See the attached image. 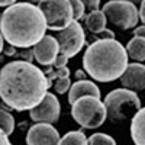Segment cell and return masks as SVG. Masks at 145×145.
<instances>
[{"mask_svg":"<svg viewBox=\"0 0 145 145\" xmlns=\"http://www.w3.org/2000/svg\"><path fill=\"white\" fill-rule=\"evenodd\" d=\"M48 91L44 71L26 61H12L0 70V99L18 112L31 110Z\"/></svg>","mask_w":145,"mask_h":145,"instance_id":"obj_1","label":"cell"},{"mask_svg":"<svg viewBox=\"0 0 145 145\" xmlns=\"http://www.w3.org/2000/svg\"><path fill=\"white\" fill-rule=\"evenodd\" d=\"M46 31V23L38 6L15 3L0 16V33L3 39L16 48H31L39 42Z\"/></svg>","mask_w":145,"mask_h":145,"instance_id":"obj_2","label":"cell"},{"mask_svg":"<svg viewBox=\"0 0 145 145\" xmlns=\"http://www.w3.org/2000/svg\"><path fill=\"white\" fill-rule=\"evenodd\" d=\"M128 65L125 46L116 39H97L87 46L83 55L86 74L100 83L118 80Z\"/></svg>","mask_w":145,"mask_h":145,"instance_id":"obj_3","label":"cell"},{"mask_svg":"<svg viewBox=\"0 0 145 145\" xmlns=\"http://www.w3.org/2000/svg\"><path fill=\"white\" fill-rule=\"evenodd\" d=\"M103 105L106 107V119L116 125L125 123L128 119H132V116L141 109L138 94L123 87L107 93Z\"/></svg>","mask_w":145,"mask_h":145,"instance_id":"obj_4","label":"cell"},{"mask_svg":"<svg viewBox=\"0 0 145 145\" xmlns=\"http://www.w3.org/2000/svg\"><path fill=\"white\" fill-rule=\"evenodd\" d=\"M71 116L78 125L87 129H96L105 123L106 107L100 97L83 96L71 105Z\"/></svg>","mask_w":145,"mask_h":145,"instance_id":"obj_5","label":"cell"},{"mask_svg":"<svg viewBox=\"0 0 145 145\" xmlns=\"http://www.w3.org/2000/svg\"><path fill=\"white\" fill-rule=\"evenodd\" d=\"M102 13L105 15L106 22L112 23L122 31L137 26L139 20L137 6L126 0H110V2L105 3Z\"/></svg>","mask_w":145,"mask_h":145,"instance_id":"obj_6","label":"cell"},{"mask_svg":"<svg viewBox=\"0 0 145 145\" xmlns=\"http://www.w3.org/2000/svg\"><path fill=\"white\" fill-rule=\"evenodd\" d=\"M38 7L45 18L46 29L61 31L72 22V10L68 0H39Z\"/></svg>","mask_w":145,"mask_h":145,"instance_id":"obj_7","label":"cell"},{"mask_svg":"<svg viewBox=\"0 0 145 145\" xmlns=\"http://www.w3.org/2000/svg\"><path fill=\"white\" fill-rule=\"evenodd\" d=\"M54 38L58 42V54H63L67 58L76 57L86 44L84 29L78 23V20H72L67 28L59 31Z\"/></svg>","mask_w":145,"mask_h":145,"instance_id":"obj_8","label":"cell"},{"mask_svg":"<svg viewBox=\"0 0 145 145\" xmlns=\"http://www.w3.org/2000/svg\"><path fill=\"white\" fill-rule=\"evenodd\" d=\"M59 113H61V106L57 99V96L52 93H45L44 99L32 107L29 110L31 119L36 123H55L59 119Z\"/></svg>","mask_w":145,"mask_h":145,"instance_id":"obj_9","label":"cell"},{"mask_svg":"<svg viewBox=\"0 0 145 145\" xmlns=\"http://www.w3.org/2000/svg\"><path fill=\"white\" fill-rule=\"evenodd\" d=\"M58 141L59 134L51 123H36L26 134V145H57Z\"/></svg>","mask_w":145,"mask_h":145,"instance_id":"obj_10","label":"cell"},{"mask_svg":"<svg viewBox=\"0 0 145 145\" xmlns=\"http://www.w3.org/2000/svg\"><path fill=\"white\" fill-rule=\"evenodd\" d=\"M120 84L123 89L132 91H142L145 89V67L142 63H132L128 64L122 76L119 77Z\"/></svg>","mask_w":145,"mask_h":145,"instance_id":"obj_11","label":"cell"},{"mask_svg":"<svg viewBox=\"0 0 145 145\" xmlns=\"http://www.w3.org/2000/svg\"><path fill=\"white\" fill-rule=\"evenodd\" d=\"M33 58L41 65H52L58 55V42L54 36L45 35L44 38L33 45Z\"/></svg>","mask_w":145,"mask_h":145,"instance_id":"obj_12","label":"cell"},{"mask_svg":"<svg viewBox=\"0 0 145 145\" xmlns=\"http://www.w3.org/2000/svg\"><path fill=\"white\" fill-rule=\"evenodd\" d=\"M68 93V102L72 105L77 99L83 96H93V97H100V89L97 84H94L90 80H76L74 84L70 86Z\"/></svg>","mask_w":145,"mask_h":145,"instance_id":"obj_13","label":"cell"},{"mask_svg":"<svg viewBox=\"0 0 145 145\" xmlns=\"http://www.w3.org/2000/svg\"><path fill=\"white\" fill-rule=\"evenodd\" d=\"M144 118L145 112L141 107L139 110L132 116L131 122V137L134 139L135 145H145V138H144Z\"/></svg>","mask_w":145,"mask_h":145,"instance_id":"obj_14","label":"cell"},{"mask_svg":"<svg viewBox=\"0 0 145 145\" xmlns=\"http://www.w3.org/2000/svg\"><path fill=\"white\" fill-rule=\"evenodd\" d=\"M84 23H86V28L94 33L97 35L100 31H103L106 28V18L105 15L102 13V10H93L90 12V13L86 16V19H84Z\"/></svg>","mask_w":145,"mask_h":145,"instance_id":"obj_15","label":"cell"},{"mask_svg":"<svg viewBox=\"0 0 145 145\" xmlns=\"http://www.w3.org/2000/svg\"><path fill=\"white\" fill-rule=\"evenodd\" d=\"M125 50L128 57H131L134 61H145V38H135L134 36V39L128 42Z\"/></svg>","mask_w":145,"mask_h":145,"instance_id":"obj_16","label":"cell"},{"mask_svg":"<svg viewBox=\"0 0 145 145\" xmlns=\"http://www.w3.org/2000/svg\"><path fill=\"white\" fill-rule=\"evenodd\" d=\"M57 145H89V142L83 131H71L59 138Z\"/></svg>","mask_w":145,"mask_h":145,"instance_id":"obj_17","label":"cell"},{"mask_svg":"<svg viewBox=\"0 0 145 145\" xmlns=\"http://www.w3.org/2000/svg\"><path fill=\"white\" fill-rule=\"evenodd\" d=\"M0 129L9 137L15 131V118L5 109H0Z\"/></svg>","mask_w":145,"mask_h":145,"instance_id":"obj_18","label":"cell"},{"mask_svg":"<svg viewBox=\"0 0 145 145\" xmlns=\"http://www.w3.org/2000/svg\"><path fill=\"white\" fill-rule=\"evenodd\" d=\"M87 142L89 145H116V141L107 134H93Z\"/></svg>","mask_w":145,"mask_h":145,"instance_id":"obj_19","label":"cell"},{"mask_svg":"<svg viewBox=\"0 0 145 145\" xmlns=\"http://www.w3.org/2000/svg\"><path fill=\"white\" fill-rule=\"evenodd\" d=\"M71 5V10H72V20H78L84 16V5L80 2V0H68Z\"/></svg>","mask_w":145,"mask_h":145,"instance_id":"obj_20","label":"cell"},{"mask_svg":"<svg viewBox=\"0 0 145 145\" xmlns=\"http://www.w3.org/2000/svg\"><path fill=\"white\" fill-rule=\"evenodd\" d=\"M70 86H71V80H70V77H65V78H55L54 90H55L58 94H64L65 91H68Z\"/></svg>","mask_w":145,"mask_h":145,"instance_id":"obj_21","label":"cell"},{"mask_svg":"<svg viewBox=\"0 0 145 145\" xmlns=\"http://www.w3.org/2000/svg\"><path fill=\"white\" fill-rule=\"evenodd\" d=\"M70 70L67 68V65L65 67H61V68H55V70H52L50 74L46 76V78L48 80H55V78H65V77H70Z\"/></svg>","mask_w":145,"mask_h":145,"instance_id":"obj_22","label":"cell"},{"mask_svg":"<svg viewBox=\"0 0 145 145\" xmlns=\"http://www.w3.org/2000/svg\"><path fill=\"white\" fill-rule=\"evenodd\" d=\"M20 61H26V63H32L33 59V50L31 48H22V50H16V54H15Z\"/></svg>","mask_w":145,"mask_h":145,"instance_id":"obj_23","label":"cell"},{"mask_svg":"<svg viewBox=\"0 0 145 145\" xmlns=\"http://www.w3.org/2000/svg\"><path fill=\"white\" fill-rule=\"evenodd\" d=\"M80 2L84 5V9H87L90 12L99 10V6H100V0H80Z\"/></svg>","mask_w":145,"mask_h":145,"instance_id":"obj_24","label":"cell"},{"mask_svg":"<svg viewBox=\"0 0 145 145\" xmlns=\"http://www.w3.org/2000/svg\"><path fill=\"white\" fill-rule=\"evenodd\" d=\"M94 39L97 41V39H115V32L110 31V29H103L97 33V36H94Z\"/></svg>","mask_w":145,"mask_h":145,"instance_id":"obj_25","label":"cell"},{"mask_svg":"<svg viewBox=\"0 0 145 145\" xmlns=\"http://www.w3.org/2000/svg\"><path fill=\"white\" fill-rule=\"evenodd\" d=\"M67 63H68V58H67V57H64L63 54H58V55L55 57V59H54L52 65H54L55 68H61V67H65V65H67Z\"/></svg>","mask_w":145,"mask_h":145,"instance_id":"obj_26","label":"cell"},{"mask_svg":"<svg viewBox=\"0 0 145 145\" xmlns=\"http://www.w3.org/2000/svg\"><path fill=\"white\" fill-rule=\"evenodd\" d=\"M134 36L135 38H145V25L137 26L134 29Z\"/></svg>","mask_w":145,"mask_h":145,"instance_id":"obj_27","label":"cell"},{"mask_svg":"<svg viewBox=\"0 0 145 145\" xmlns=\"http://www.w3.org/2000/svg\"><path fill=\"white\" fill-rule=\"evenodd\" d=\"M3 52H5V55H7V57H13V55L16 54V46L7 45L6 48H3Z\"/></svg>","mask_w":145,"mask_h":145,"instance_id":"obj_28","label":"cell"},{"mask_svg":"<svg viewBox=\"0 0 145 145\" xmlns=\"http://www.w3.org/2000/svg\"><path fill=\"white\" fill-rule=\"evenodd\" d=\"M141 7H139V10H138V18H139V20L142 22V23H145V0L139 5Z\"/></svg>","mask_w":145,"mask_h":145,"instance_id":"obj_29","label":"cell"},{"mask_svg":"<svg viewBox=\"0 0 145 145\" xmlns=\"http://www.w3.org/2000/svg\"><path fill=\"white\" fill-rule=\"evenodd\" d=\"M0 145H12L9 138H7V135L5 134L2 129H0Z\"/></svg>","mask_w":145,"mask_h":145,"instance_id":"obj_30","label":"cell"},{"mask_svg":"<svg viewBox=\"0 0 145 145\" xmlns=\"http://www.w3.org/2000/svg\"><path fill=\"white\" fill-rule=\"evenodd\" d=\"M86 71L84 70H77L76 71V74H74V77H76V80H86Z\"/></svg>","mask_w":145,"mask_h":145,"instance_id":"obj_31","label":"cell"},{"mask_svg":"<svg viewBox=\"0 0 145 145\" xmlns=\"http://www.w3.org/2000/svg\"><path fill=\"white\" fill-rule=\"evenodd\" d=\"M18 0H0V7H9L12 5H15Z\"/></svg>","mask_w":145,"mask_h":145,"instance_id":"obj_32","label":"cell"},{"mask_svg":"<svg viewBox=\"0 0 145 145\" xmlns=\"http://www.w3.org/2000/svg\"><path fill=\"white\" fill-rule=\"evenodd\" d=\"M126 2H129V3H132V5H141L142 2H144V0H126Z\"/></svg>","mask_w":145,"mask_h":145,"instance_id":"obj_33","label":"cell"},{"mask_svg":"<svg viewBox=\"0 0 145 145\" xmlns=\"http://www.w3.org/2000/svg\"><path fill=\"white\" fill-rule=\"evenodd\" d=\"M3 42H5V39H3V36H2V33H0V52H2L3 51Z\"/></svg>","mask_w":145,"mask_h":145,"instance_id":"obj_34","label":"cell"},{"mask_svg":"<svg viewBox=\"0 0 145 145\" xmlns=\"http://www.w3.org/2000/svg\"><path fill=\"white\" fill-rule=\"evenodd\" d=\"M26 2H29L31 5H35V3L38 5V3H39V0H26Z\"/></svg>","mask_w":145,"mask_h":145,"instance_id":"obj_35","label":"cell"},{"mask_svg":"<svg viewBox=\"0 0 145 145\" xmlns=\"http://www.w3.org/2000/svg\"><path fill=\"white\" fill-rule=\"evenodd\" d=\"M107 2H110V0H107Z\"/></svg>","mask_w":145,"mask_h":145,"instance_id":"obj_36","label":"cell"}]
</instances>
